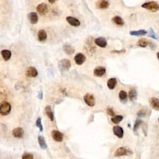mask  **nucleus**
Wrapping results in <instances>:
<instances>
[{"label": "nucleus", "mask_w": 159, "mask_h": 159, "mask_svg": "<svg viewBox=\"0 0 159 159\" xmlns=\"http://www.w3.org/2000/svg\"><path fill=\"white\" fill-rule=\"evenodd\" d=\"M122 119H123V117L121 116V115H118V116H116V115H115L114 118H111V121H112L114 124H119L121 121H122Z\"/></svg>", "instance_id": "nucleus-29"}, {"label": "nucleus", "mask_w": 159, "mask_h": 159, "mask_svg": "<svg viewBox=\"0 0 159 159\" xmlns=\"http://www.w3.org/2000/svg\"><path fill=\"white\" fill-rule=\"evenodd\" d=\"M132 152L129 149H128L124 147H119L118 149L116 152H114V156L115 157H121L124 156H128V155L132 154Z\"/></svg>", "instance_id": "nucleus-4"}, {"label": "nucleus", "mask_w": 159, "mask_h": 159, "mask_svg": "<svg viewBox=\"0 0 159 159\" xmlns=\"http://www.w3.org/2000/svg\"><path fill=\"white\" fill-rule=\"evenodd\" d=\"M141 7L152 12H156L159 10V5L156 1L145 2L142 5Z\"/></svg>", "instance_id": "nucleus-1"}, {"label": "nucleus", "mask_w": 159, "mask_h": 159, "mask_svg": "<svg viewBox=\"0 0 159 159\" xmlns=\"http://www.w3.org/2000/svg\"><path fill=\"white\" fill-rule=\"evenodd\" d=\"M11 109V106L8 102L3 101L0 103V114L2 116L8 115Z\"/></svg>", "instance_id": "nucleus-2"}, {"label": "nucleus", "mask_w": 159, "mask_h": 159, "mask_svg": "<svg viewBox=\"0 0 159 159\" xmlns=\"http://www.w3.org/2000/svg\"><path fill=\"white\" fill-rule=\"evenodd\" d=\"M1 55L5 61H7L11 57V52L8 50H3L1 51Z\"/></svg>", "instance_id": "nucleus-24"}, {"label": "nucleus", "mask_w": 159, "mask_h": 159, "mask_svg": "<svg viewBox=\"0 0 159 159\" xmlns=\"http://www.w3.org/2000/svg\"><path fill=\"white\" fill-rule=\"evenodd\" d=\"M106 112L109 115V116H115V113L112 108H108L106 110Z\"/></svg>", "instance_id": "nucleus-34"}, {"label": "nucleus", "mask_w": 159, "mask_h": 159, "mask_svg": "<svg viewBox=\"0 0 159 159\" xmlns=\"http://www.w3.org/2000/svg\"><path fill=\"white\" fill-rule=\"evenodd\" d=\"M27 18H28L29 22L32 24H37L39 20L38 15L35 12H31V13H29L27 15Z\"/></svg>", "instance_id": "nucleus-14"}, {"label": "nucleus", "mask_w": 159, "mask_h": 159, "mask_svg": "<svg viewBox=\"0 0 159 159\" xmlns=\"http://www.w3.org/2000/svg\"><path fill=\"white\" fill-rule=\"evenodd\" d=\"M95 5H96L98 9L105 10L108 8V7L109 6V3L107 0H97L95 3Z\"/></svg>", "instance_id": "nucleus-8"}, {"label": "nucleus", "mask_w": 159, "mask_h": 159, "mask_svg": "<svg viewBox=\"0 0 159 159\" xmlns=\"http://www.w3.org/2000/svg\"><path fill=\"white\" fill-rule=\"evenodd\" d=\"M94 43L96 46L101 47V48H105L108 45V42L105 37H99L94 39Z\"/></svg>", "instance_id": "nucleus-10"}, {"label": "nucleus", "mask_w": 159, "mask_h": 159, "mask_svg": "<svg viewBox=\"0 0 159 159\" xmlns=\"http://www.w3.org/2000/svg\"><path fill=\"white\" fill-rule=\"evenodd\" d=\"M149 44V42L144 38L140 39L138 41L137 45L141 47H146Z\"/></svg>", "instance_id": "nucleus-28"}, {"label": "nucleus", "mask_w": 159, "mask_h": 159, "mask_svg": "<svg viewBox=\"0 0 159 159\" xmlns=\"http://www.w3.org/2000/svg\"><path fill=\"white\" fill-rule=\"evenodd\" d=\"M37 37H38V39L40 42H43L46 41L47 37V35L46 32L45 31V30L43 29H41L38 32L37 34Z\"/></svg>", "instance_id": "nucleus-19"}, {"label": "nucleus", "mask_w": 159, "mask_h": 159, "mask_svg": "<svg viewBox=\"0 0 159 159\" xmlns=\"http://www.w3.org/2000/svg\"><path fill=\"white\" fill-rule=\"evenodd\" d=\"M83 99L86 104L90 107H93L95 105V99L92 94L90 93L86 94L83 97Z\"/></svg>", "instance_id": "nucleus-5"}, {"label": "nucleus", "mask_w": 159, "mask_h": 159, "mask_svg": "<svg viewBox=\"0 0 159 159\" xmlns=\"http://www.w3.org/2000/svg\"><path fill=\"white\" fill-rule=\"evenodd\" d=\"M37 12V13L41 16L46 15L47 13H48V6H47V4L43 3L40 4L37 6L36 8Z\"/></svg>", "instance_id": "nucleus-6"}, {"label": "nucleus", "mask_w": 159, "mask_h": 159, "mask_svg": "<svg viewBox=\"0 0 159 159\" xmlns=\"http://www.w3.org/2000/svg\"><path fill=\"white\" fill-rule=\"evenodd\" d=\"M38 98L39 99H41V100H42V99H43V92H42V91H41L39 92V93L38 94Z\"/></svg>", "instance_id": "nucleus-37"}, {"label": "nucleus", "mask_w": 159, "mask_h": 159, "mask_svg": "<svg viewBox=\"0 0 159 159\" xmlns=\"http://www.w3.org/2000/svg\"><path fill=\"white\" fill-rule=\"evenodd\" d=\"M116 85H117V80L115 78L109 79L108 82H107V85H108V87L110 90L114 89Z\"/></svg>", "instance_id": "nucleus-21"}, {"label": "nucleus", "mask_w": 159, "mask_h": 159, "mask_svg": "<svg viewBox=\"0 0 159 159\" xmlns=\"http://www.w3.org/2000/svg\"><path fill=\"white\" fill-rule=\"evenodd\" d=\"M158 122H159V118H158Z\"/></svg>", "instance_id": "nucleus-40"}, {"label": "nucleus", "mask_w": 159, "mask_h": 159, "mask_svg": "<svg viewBox=\"0 0 159 159\" xmlns=\"http://www.w3.org/2000/svg\"><path fill=\"white\" fill-rule=\"evenodd\" d=\"M112 21L114 22V23L120 26H122L124 24V20L122 18H121L120 16H114L113 19Z\"/></svg>", "instance_id": "nucleus-26"}, {"label": "nucleus", "mask_w": 159, "mask_h": 159, "mask_svg": "<svg viewBox=\"0 0 159 159\" xmlns=\"http://www.w3.org/2000/svg\"><path fill=\"white\" fill-rule=\"evenodd\" d=\"M26 75L27 77L30 78H34L37 76L38 71L36 70V69L34 68L33 67H30L29 68H27L26 71Z\"/></svg>", "instance_id": "nucleus-11"}, {"label": "nucleus", "mask_w": 159, "mask_h": 159, "mask_svg": "<svg viewBox=\"0 0 159 159\" xmlns=\"http://www.w3.org/2000/svg\"><path fill=\"white\" fill-rule=\"evenodd\" d=\"M150 106L153 109L157 111H159V99L157 98L152 97L149 99Z\"/></svg>", "instance_id": "nucleus-17"}, {"label": "nucleus", "mask_w": 159, "mask_h": 159, "mask_svg": "<svg viewBox=\"0 0 159 159\" xmlns=\"http://www.w3.org/2000/svg\"><path fill=\"white\" fill-rule=\"evenodd\" d=\"M12 134L16 138L21 139L23 137L24 132V130L22 128H16L13 130Z\"/></svg>", "instance_id": "nucleus-13"}, {"label": "nucleus", "mask_w": 159, "mask_h": 159, "mask_svg": "<svg viewBox=\"0 0 159 159\" xmlns=\"http://www.w3.org/2000/svg\"><path fill=\"white\" fill-rule=\"evenodd\" d=\"M63 49L66 54L69 55L73 54L75 52V49L70 45H68V44L64 45L63 46Z\"/></svg>", "instance_id": "nucleus-18"}, {"label": "nucleus", "mask_w": 159, "mask_h": 159, "mask_svg": "<svg viewBox=\"0 0 159 159\" xmlns=\"http://www.w3.org/2000/svg\"><path fill=\"white\" fill-rule=\"evenodd\" d=\"M142 122L141 120H140V119H137V120H136V121L135 122V124L133 128V130L135 134L137 133V131L138 130L139 127H140V126L142 124Z\"/></svg>", "instance_id": "nucleus-30"}, {"label": "nucleus", "mask_w": 159, "mask_h": 159, "mask_svg": "<svg viewBox=\"0 0 159 159\" xmlns=\"http://www.w3.org/2000/svg\"><path fill=\"white\" fill-rule=\"evenodd\" d=\"M35 125H36V126L39 129V130L41 131V132H42L43 129V126L42 124V121H41V118H37L36 122H35Z\"/></svg>", "instance_id": "nucleus-31"}, {"label": "nucleus", "mask_w": 159, "mask_h": 159, "mask_svg": "<svg viewBox=\"0 0 159 159\" xmlns=\"http://www.w3.org/2000/svg\"><path fill=\"white\" fill-rule=\"evenodd\" d=\"M125 52V50L124 49H122V50H113V51H111V53H116V54H123Z\"/></svg>", "instance_id": "nucleus-36"}, {"label": "nucleus", "mask_w": 159, "mask_h": 159, "mask_svg": "<svg viewBox=\"0 0 159 159\" xmlns=\"http://www.w3.org/2000/svg\"><path fill=\"white\" fill-rule=\"evenodd\" d=\"M33 158H34L33 155L28 152L24 153L22 156V159H33Z\"/></svg>", "instance_id": "nucleus-32"}, {"label": "nucleus", "mask_w": 159, "mask_h": 159, "mask_svg": "<svg viewBox=\"0 0 159 159\" xmlns=\"http://www.w3.org/2000/svg\"><path fill=\"white\" fill-rule=\"evenodd\" d=\"M137 93L136 89L131 88L129 92V98L131 101H134L137 99Z\"/></svg>", "instance_id": "nucleus-22"}, {"label": "nucleus", "mask_w": 159, "mask_h": 159, "mask_svg": "<svg viewBox=\"0 0 159 159\" xmlns=\"http://www.w3.org/2000/svg\"><path fill=\"white\" fill-rule=\"evenodd\" d=\"M52 137L53 138L54 141L58 142H60L63 139V134L57 130H54L51 132Z\"/></svg>", "instance_id": "nucleus-7"}, {"label": "nucleus", "mask_w": 159, "mask_h": 159, "mask_svg": "<svg viewBox=\"0 0 159 159\" xmlns=\"http://www.w3.org/2000/svg\"><path fill=\"white\" fill-rule=\"evenodd\" d=\"M93 73L95 77H103L106 73V69L103 67H98L94 70Z\"/></svg>", "instance_id": "nucleus-16"}, {"label": "nucleus", "mask_w": 159, "mask_h": 159, "mask_svg": "<svg viewBox=\"0 0 159 159\" xmlns=\"http://www.w3.org/2000/svg\"><path fill=\"white\" fill-rule=\"evenodd\" d=\"M45 112L47 114V116L49 117L50 119V121H53L54 120V115L52 110L51 109V107L50 106H47L45 108Z\"/></svg>", "instance_id": "nucleus-23"}, {"label": "nucleus", "mask_w": 159, "mask_h": 159, "mask_svg": "<svg viewBox=\"0 0 159 159\" xmlns=\"http://www.w3.org/2000/svg\"><path fill=\"white\" fill-rule=\"evenodd\" d=\"M137 114V116L139 118H144L146 116L147 113H146V111L144 109H141L140 111H138Z\"/></svg>", "instance_id": "nucleus-33"}, {"label": "nucleus", "mask_w": 159, "mask_h": 159, "mask_svg": "<svg viewBox=\"0 0 159 159\" xmlns=\"http://www.w3.org/2000/svg\"><path fill=\"white\" fill-rule=\"evenodd\" d=\"M67 21L69 22V24L74 27H78L80 26V22L78 19L72 16H68L66 18Z\"/></svg>", "instance_id": "nucleus-15"}, {"label": "nucleus", "mask_w": 159, "mask_h": 159, "mask_svg": "<svg viewBox=\"0 0 159 159\" xmlns=\"http://www.w3.org/2000/svg\"><path fill=\"white\" fill-rule=\"evenodd\" d=\"M157 57L158 60H159V52H157Z\"/></svg>", "instance_id": "nucleus-39"}, {"label": "nucleus", "mask_w": 159, "mask_h": 159, "mask_svg": "<svg viewBox=\"0 0 159 159\" xmlns=\"http://www.w3.org/2000/svg\"><path fill=\"white\" fill-rule=\"evenodd\" d=\"M86 57L84 54L82 53H78L74 57V60L78 65H82L86 61Z\"/></svg>", "instance_id": "nucleus-9"}, {"label": "nucleus", "mask_w": 159, "mask_h": 159, "mask_svg": "<svg viewBox=\"0 0 159 159\" xmlns=\"http://www.w3.org/2000/svg\"><path fill=\"white\" fill-rule=\"evenodd\" d=\"M150 36L151 37L153 38V39H157V37L156 36V34H155V33L154 32V31H153L152 29H150Z\"/></svg>", "instance_id": "nucleus-35"}, {"label": "nucleus", "mask_w": 159, "mask_h": 159, "mask_svg": "<svg viewBox=\"0 0 159 159\" xmlns=\"http://www.w3.org/2000/svg\"><path fill=\"white\" fill-rule=\"evenodd\" d=\"M119 97L122 103H126L128 99V94L124 90H121L119 94Z\"/></svg>", "instance_id": "nucleus-27"}, {"label": "nucleus", "mask_w": 159, "mask_h": 159, "mask_svg": "<svg viewBox=\"0 0 159 159\" xmlns=\"http://www.w3.org/2000/svg\"><path fill=\"white\" fill-rule=\"evenodd\" d=\"M38 142L39 144L41 147V148L43 150H45L47 148V145L45 141V139L43 136H40L38 137Z\"/></svg>", "instance_id": "nucleus-25"}, {"label": "nucleus", "mask_w": 159, "mask_h": 159, "mask_svg": "<svg viewBox=\"0 0 159 159\" xmlns=\"http://www.w3.org/2000/svg\"><path fill=\"white\" fill-rule=\"evenodd\" d=\"M57 1V0H48V1H49L50 3H51V4H54V3H55Z\"/></svg>", "instance_id": "nucleus-38"}, {"label": "nucleus", "mask_w": 159, "mask_h": 159, "mask_svg": "<svg viewBox=\"0 0 159 159\" xmlns=\"http://www.w3.org/2000/svg\"><path fill=\"white\" fill-rule=\"evenodd\" d=\"M147 34V31L144 29H141L139 31H133L130 32V35L133 36H142Z\"/></svg>", "instance_id": "nucleus-20"}, {"label": "nucleus", "mask_w": 159, "mask_h": 159, "mask_svg": "<svg viewBox=\"0 0 159 159\" xmlns=\"http://www.w3.org/2000/svg\"><path fill=\"white\" fill-rule=\"evenodd\" d=\"M113 133L115 136L119 137V139H122L124 136V130L121 127L119 126H115L113 127Z\"/></svg>", "instance_id": "nucleus-12"}, {"label": "nucleus", "mask_w": 159, "mask_h": 159, "mask_svg": "<svg viewBox=\"0 0 159 159\" xmlns=\"http://www.w3.org/2000/svg\"><path fill=\"white\" fill-rule=\"evenodd\" d=\"M58 66L59 69L62 71H68L71 67V62L69 59L63 58L59 61Z\"/></svg>", "instance_id": "nucleus-3"}]
</instances>
